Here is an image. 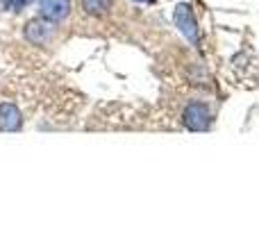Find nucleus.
I'll use <instances>...</instances> for the list:
<instances>
[{
	"mask_svg": "<svg viewBox=\"0 0 259 227\" xmlns=\"http://www.w3.org/2000/svg\"><path fill=\"white\" fill-rule=\"evenodd\" d=\"M25 39L34 46H44L53 39V21L48 18H32L25 25Z\"/></svg>",
	"mask_w": 259,
	"mask_h": 227,
	"instance_id": "nucleus-3",
	"label": "nucleus"
},
{
	"mask_svg": "<svg viewBox=\"0 0 259 227\" xmlns=\"http://www.w3.org/2000/svg\"><path fill=\"white\" fill-rule=\"evenodd\" d=\"M39 7H41V16L57 23L64 21L71 14V0H39Z\"/></svg>",
	"mask_w": 259,
	"mask_h": 227,
	"instance_id": "nucleus-4",
	"label": "nucleus"
},
{
	"mask_svg": "<svg viewBox=\"0 0 259 227\" xmlns=\"http://www.w3.org/2000/svg\"><path fill=\"white\" fill-rule=\"evenodd\" d=\"M173 21L175 25L180 27V32H182L184 36H187L191 43L198 46V41H200V34H198V23H196V16H193L191 7L189 5H178L175 7V14H173Z\"/></svg>",
	"mask_w": 259,
	"mask_h": 227,
	"instance_id": "nucleus-2",
	"label": "nucleus"
},
{
	"mask_svg": "<svg viewBox=\"0 0 259 227\" xmlns=\"http://www.w3.org/2000/svg\"><path fill=\"white\" fill-rule=\"evenodd\" d=\"M148 3H155V0H148Z\"/></svg>",
	"mask_w": 259,
	"mask_h": 227,
	"instance_id": "nucleus-8",
	"label": "nucleus"
},
{
	"mask_svg": "<svg viewBox=\"0 0 259 227\" xmlns=\"http://www.w3.org/2000/svg\"><path fill=\"white\" fill-rule=\"evenodd\" d=\"M21 125H23V116L16 105L12 103L0 105V129L3 132H16V129H21Z\"/></svg>",
	"mask_w": 259,
	"mask_h": 227,
	"instance_id": "nucleus-5",
	"label": "nucleus"
},
{
	"mask_svg": "<svg viewBox=\"0 0 259 227\" xmlns=\"http://www.w3.org/2000/svg\"><path fill=\"white\" fill-rule=\"evenodd\" d=\"M32 0H7V5H12L14 7V12H21L23 7H25V5H30Z\"/></svg>",
	"mask_w": 259,
	"mask_h": 227,
	"instance_id": "nucleus-7",
	"label": "nucleus"
},
{
	"mask_svg": "<svg viewBox=\"0 0 259 227\" xmlns=\"http://www.w3.org/2000/svg\"><path fill=\"white\" fill-rule=\"evenodd\" d=\"M182 123L191 132H207L211 127V112L207 105L191 103L182 114Z\"/></svg>",
	"mask_w": 259,
	"mask_h": 227,
	"instance_id": "nucleus-1",
	"label": "nucleus"
},
{
	"mask_svg": "<svg viewBox=\"0 0 259 227\" xmlns=\"http://www.w3.org/2000/svg\"><path fill=\"white\" fill-rule=\"evenodd\" d=\"M84 9L89 14H105L109 9V0H84Z\"/></svg>",
	"mask_w": 259,
	"mask_h": 227,
	"instance_id": "nucleus-6",
	"label": "nucleus"
}]
</instances>
